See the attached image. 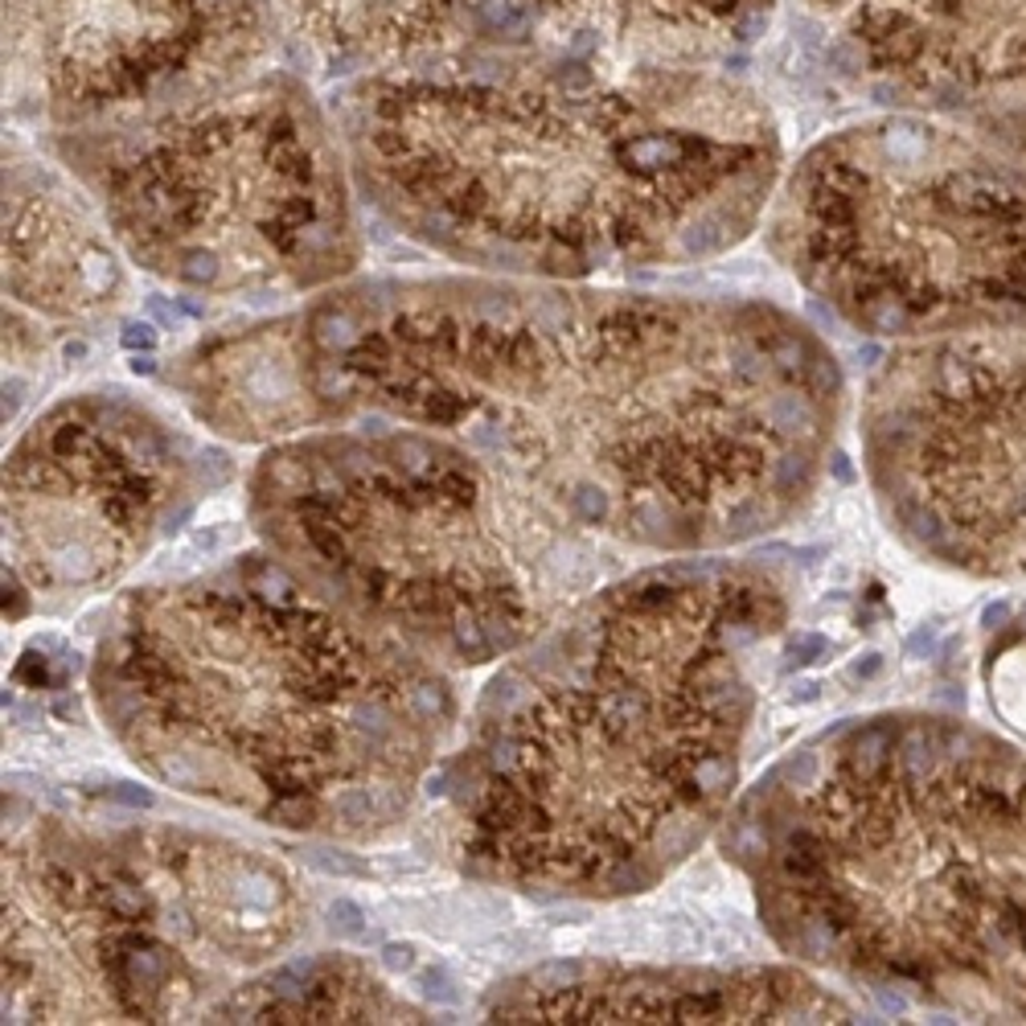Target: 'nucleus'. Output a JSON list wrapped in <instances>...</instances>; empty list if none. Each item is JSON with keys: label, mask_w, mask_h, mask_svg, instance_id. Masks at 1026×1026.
I'll list each match as a JSON object with an SVG mask.
<instances>
[{"label": "nucleus", "mask_w": 1026, "mask_h": 1026, "mask_svg": "<svg viewBox=\"0 0 1026 1026\" xmlns=\"http://www.w3.org/2000/svg\"><path fill=\"white\" fill-rule=\"evenodd\" d=\"M202 1023H431V1010L394 989L373 961L329 949L280 957L243 977Z\"/></svg>", "instance_id": "obj_18"}, {"label": "nucleus", "mask_w": 1026, "mask_h": 1026, "mask_svg": "<svg viewBox=\"0 0 1026 1026\" xmlns=\"http://www.w3.org/2000/svg\"><path fill=\"white\" fill-rule=\"evenodd\" d=\"M230 477L223 448L128 387L54 398L4 452V612L107 596Z\"/></svg>", "instance_id": "obj_10"}, {"label": "nucleus", "mask_w": 1026, "mask_h": 1026, "mask_svg": "<svg viewBox=\"0 0 1026 1026\" xmlns=\"http://www.w3.org/2000/svg\"><path fill=\"white\" fill-rule=\"evenodd\" d=\"M723 854L797 965L924 1002L1026 1010V744L878 710L735 801Z\"/></svg>", "instance_id": "obj_5"}, {"label": "nucleus", "mask_w": 1026, "mask_h": 1026, "mask_svg": "<svg viewBox=\"0 0 1026 1026\" xmlns=\"http://www.w3.org/2000/svg\"><path fill=\"white\" fill-rule=\"evenodd\" d=\"M131 259L50 149L4 136V313L91 333L131 296Z\"/></svg>", "instance_id": "obj_15"}, {"label": "nucleus", "mask_w": 1026, "mask_h": 1026, "mask_svg": "<svg viewBox=\"0 0 1026 1026\" xmlns=\"http://www.w3.org/2000/svg\"><path fill=\"white\" fill-rule=\"evenodd\" d=\"M87 686L144 776L325 841L394 829L460 727L444 666L337 608L271 550L119 596Z\"/></svg>", "instance_id": "obj_4"}, {"label": "nucleus", "mask_w": 1026, "mask_h": 1026, "mask_svg": "<svg viewBox=\"0 0 1026 1026\" xmlns=\"http://www.w3.org/2000/svg\"><path fill=\"white\" fill-rule=\"evenodd\" d=\"M485 1023H850L854 1006L805 965H624L550 961L505 977L481 1002Z\"/></svg>", "instance_id": "obj_14"}, {"label": "nucleus", "mask_w": 1026, "mask_h": 1026, "mask_svg": "<svg viewBox=\"0 0 1026 1026\" xmlns=\"http://www.w3.org/2000/svg\"><path fill=\"white\" fill-rule=\"evenodd\" d=\"M357 198L481 276L608 283L735 251L784 173L776 115L727 66L465 58L337 83Z\"/></svg>", "instance_id": "obj_3"}, {"label": "nucleus", "mask_w": 1026, "mask_h": 1026, "mask_svg": "<svg viewBox=\"0 0 1026 1026\" xmlns=\"http://www.w3.org/2000/svg\"><path fill=\"white\" fill-rule=\"evenodd\" d=\"M970 124H977L998 149L1006 152L1010 161H1018V165L1026 168V107L986 115V119H970Z\"/></svg>", "instance_id": "obj_20"}, {"label": "nucleus", "mask_w": 1026, "mask_h": 1026, "mask_svg": "<svg viewBox=\"0 0 1026 1026\" xmlns=\"http://www.w3.org/2000/svg\"><path fill=\"white\" fill-rule=\"evenodd\" d=\"M288 38L276 0H4V91L83 128L271 66Z\"/></svg>", "instance_id": "obj_12"}, {"label": "nucleus", "mask_w": 1026, "mask_h": 1026, "mask_svg": "<svg viewBox=\"0 0 1026 1026\" xmlns=\"http://www.w3.org/2000/svg\"><path fill=\"white\" fill-rule=\"evenodd\" d=\"M300 320L333 423L444 431L583 534L666 559L801 518L846 415L834 350L772 300L460 271L345 280Z\"/></svg>", "instance_id": "obj_1"}, {"label": "nucleus", "mask_w": 1026, "mask_h": 1026, "mask_svg": "<svg viewBox=\"0 0 1026 1026\" xmlns=\"http://www.w3.org/2000/svg\"><path fill=\"white\" fill-rule=\"evenodd\" d=\"M891 534L970 579H1026V325L899 341L859 410Z\"/></svg>", "instance_id": "obj_11"}, {"label": "nucleus", "mask_w": 1026, "mask_h": 1026, "mask_svg": "<svg viewBox=\"0 0 1026 1026\" xmlns=\"http://www.w3.org/2000/svg\"><path fill=\"white\" fill-rule=\"evenodd\" d=\"M784 624L788 583L727 550L604 579L477 698L444 772L452 862L546 903L657 887L727 821Z\"/></svg>", "instance_id": "obj_2"}, {"label": "nucleus", "mask_w": 1026, "mask_h": 1026, "mask_svg": "<svg viewBox=\"0 0 1026 1026\" xmlns=\"http://www.w3.org/2000/svg\"><path fill=\"white\" fill-rule=\"evenodd\" d=\"M776 9L781 0H477L468 58L539 54L624 71H731L735 58L764 41Z\"/></svg>", "instance_id": "obj_16"}, {"label": "nucleus", "mask_w": 1026, "mask_h": 1026, "mask_svg": "<svg viewBox=\"0 0 1026 1026\" xmlns=\"http://www.w3.org/2000/svg\"><path fill=\"white\" fill-rule=\"evenodd\" d=\"M131 267L189 296H320L362 267L329 99L288 62L161 107L46 131Z\"/></svg>", "instance_id": "obj_8"}, {"label": "nucleus", "mask_w": 1026, "mask_h": 1026, "mask_svg": "<svg viewBox=\"0 0 1026 1026\" xmlns=\"http://www.w3.org/2000/svg\"><path fill=\"white\" fill-rule=\"evenodd\" d=\"M304 924L259 846L4 797V1023H202Z\"/></svg>", "instance_id": "obj_7"}, {"label": "nucleus", "mask_w": 1026, "mask_h": 1026, "mask_svg": "<svg viewBox=\"0 0 1026 1026\" xmlns=\"http://www.w3.org/2000/svg\"><path fill=\"white\" fill-rule=\"evenodd\" d=\"M263 550L444 670L493 666L604 583L599 539L444 431L345 419L263 448Z\"/></svg>", "instance_id": "obj_6"}, {"label": "nucleus", "mask_w": 1026, "mask_h": 1026, "mask_svg": "<svg viewBox=\"0 0 1026 1026\" xmlns=\"http://www.w3.org/2000/svg\"><path fill=\"white\" fill-rule=\"evenodd\" d=\"M161 378L198 428L230 444L271 448L333 423L308 378L300 308L198 337Z\"/></svg>", "instance_id": "obj_17"}, {"label": "nucleus", "mask_w": 1026, "mask_h": 1026, "mask_svg": "<svg viewBox=\"0 0 1026 1026\" xmlns=\"http://www.w3.org/2000/svg\"><path fill=\"white\" fill-rule=\"evenodd\" d=\"M981 686L1002 727L1026 744V604L989 633L981 654Z\"/></svg>", "instance_id": "obj_19"}, {"label": "nucleus", "mask_w": 1026, "mask_h": 1026, "mask_svg": "<svg viewBox=\"0 0 1026 1026\" xmlns=\"http://www.w3.org/2000/svg\"><path fill=\"white\" fill-rule=\"evenodd\" d=\"M768 251L878 341L1026 325V168L970 119L878 107L784 165Z\"/></svg>", "instance_id": "obj_9"}, {"label": "nucleus", "mask_w": 1026, "mask_h": 1026, "mask_svg": "<svg viewBox=\"0 0 1026 1026\" xmlns=\"http://www.w3.org/2000/svg\"><path fill=\"white\" fill-rule=\"evenodd\" d=\"M813 54L878 107H1026V0H793Z\"/></svg>", "instance_id": "obj_13"}]
</instances>
